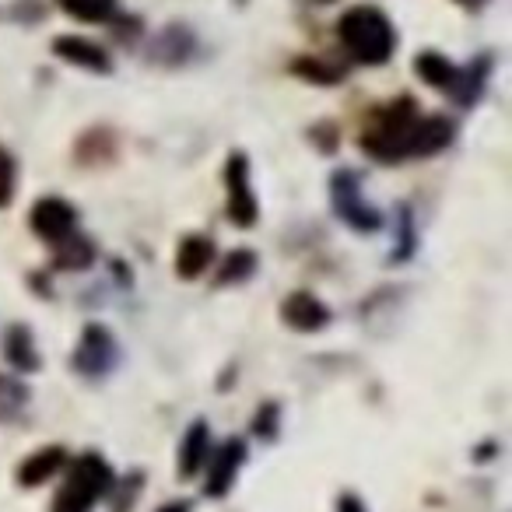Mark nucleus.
I'll use <instances>...</instances> for the list:
<instances>
[{
  "label": "nucleus",
  "mask_w": 512,
  "mask_h": 512,
  "mask_svg": "<svg viewBox=\"0 0 512 512\" xmlns=\"http://www.w3.org/2000/svg\"><path fill=\"white\" fill-rule=\"evenodd\" d=\"M337 39H341L344 53L365 67L386 64L397 50L393 22L372 4H358V8L344 11L341 22H337Z\"/></svg>",
  "instance_id": "nucleus-1"
},
{
  "label": "nucleus",
  "mask_w": 512,
  "mask_h": 512,
  "mask_svg": "<svg viewBox=\"0 0 512 512\" xmlns=\"http://www.w3.org/2000/svg\"><path fill=\"white\" fill-rule=\"evenodd\" d=\"M113 484H116V470L106 456L81 453L78 460H67L64 484H60L50 512H92L99 502H106Z\"/></svg>",
  "instance_id": "nucleus-2"
},
{
  "label": "nucleus",
  "mask_w": 512,
  "mask_h": 512,
  "mask_svg": "<svg viewBox=\"0 0 512 512\" xmlns=\"http://www.w3.org/2000/svg\"><path fill=\"white\" fill-rule=\"evenodd\" d=\"M418 106H414L411 95H400L390 106H383L372 123L362 134L365 155L379 158V162H400V158H411V141L414 127H418Z\"/></svg>",
  "instance_id": "nucleus-3"
},
{
  "label": "nucleus",
  "mask_w": 512,
  "mask_h": 512,
  "mask_svg": "<svg viewBox=\"0 0 512 512\" xmlns=\"http://www.w3.org/2000/svg\"><path fill=\"white\" fill-rule=\"evenodd\" d=\"M330 204H334L337 218L348 228H355L358 235H372L383 228V214L376 204L365 200V186H362V172L355 169H337L330 176Z\"/></svg>",
  "instance_id": "nucleus-4"
},
{
  "label": "nucleus",
  "mask_w": 512,
  "mask_h": 512,
  "mask_svg": "<svg viewBox=\"0 0 512 512\" xmlns=\"http://www.w3.org/2000/svg\"><path fill=\"white\" fill-rule=\"evenodd\" d=\"M71 365L88 383H99V379L113 376V369L120 365V344H116L113 330L102 327V323H88L81 330L78 344H74Z\"/></svg>",
  "instance_id": "nucleus-5"
},
{
  "label": "nucleus",
  "mask_w": 512,
  "mask_h": 512,
  "mask_svg": "<svg viewBox=\"0 0 512 512\" xmlns=\"http://www.w3.org/2000/svg\"><path fill=\"white\" fill-rule=\"evenodd\" d=\"M225 190H228V204L225 214L235 228H253L260 218V204H256V193L249 186V158L242 151H232L225 162Z\"/></svg>",
  "instance_id": "nucleus-6"
},
{
  "label": "nucleus",
  "mask_w": 512,
  "mask_h": 512,
  "mask_svg": "<svg viewBox=\"0 0 512 512\" xmlns=\"http://www.w3.org/2000/svg\"><path fill=\"white\" fill-rule=\"evenodd\" d=\"M246 456H249L246 439H228L218 453L207 456V463H204V495L207 498H225L228 491H232V484H235V477H239Z\"/></svg>",
  "instance_id": "nucleus-7"
},
{
  "label": "nucleus",
  "mask_w": 512,
  "mask_h": 512,
  "mask_svg": "<svg viewBox=\"0 0 512 512\" xmlns=\"http://www.w3.org/2000/svg\"><path fill=\"white\" fill-rule=\"evenodd\" d=\"M29 225H32V232L43 235L53 246V242H60L64 235L78 232V207L64 197H43L32 204Z\"/></svg>",
  "instance_id": "nucleus-8"
},
{
  "label": "nucleus",
  "mask_w": 512,
  "mask_h": 512,
  "mask_svg": "<svg viewBox=\"0 0 512 512\" xmlns=\"http://www.w3.org/2000/svg\"><path fill=\"white\" fill-rule=\"evenodd\" d=\"M281 320L285 327L299 330V334H316V330H327L334 313H330L327 302H320L313 292H292L281 302Z\"/></svg>",
  "instance_id": "nucleus-9"
},
{
  "label": "nucleus",
  "mask_w": 512,
  "mask_h": 512,
  "mask_svg": "<svg viewBox=\"0 0 512 512\" xmlns=\"http://www.w3.org/2000/svg\"><path fill=\"white\" fill-rule=\"evenodd\" d=\"M197 53V36L186 25H165L148 43V60L158 67H183Z\"/></svg>",
  "instance_id": "nucleus-10"
},
{
  "label": "nucleus",
  "mask_w": 512,
  "mask_h": 512,
  "mask_svg": "<svg viewBox=\"0 0 512 512\" xmlns=\"http://www.w3.org/2000/svg\"><path fill=\"white\" fill-rule=\"evenodd\" d=\"M53 57L71 67H85V71H92V74L113 71V57H109L99 43H92V39H85V36H57L53 39Z\"/></svg>",
  "instance_id": "nucleus-11"
},
{
  "label": "nucleus",
  "mask_w": 512,
  "mask_h": 512,
  "mask_svg": "<svg viewBox=\"0 0 512 512\" xmlns=\"http://www.w3.org/2000/svg\"><path fill=\"white\" fill-rule=\"evenodd\" d=\"M67 460H71V456H67L64 446L36 449V453L25 456V460L18 463V484H22V488H39V484H46L57 474H64Z\"/></svg>",
  "instance_id": "nucleus-12"
},
{
  "label": "nucleus",
  "mask_w": 512,
  "mask_h": 512,
  "mask_svg": "<svg viewBox=\"0 0 512 512\" xmlns=\"http://www.w3.org/2000/svg\"><path fill=\"white\" fill-rule=\"evenodd\" d=\"M207 456H211V425L204 418H197L183 435V446H179V477L193 481V477L204 470Z\"/></svg>",
  "instance_id": "nucleus-13"
},
{
  "label": "nucleus",
  "mask_w": 512,
  "mask_h": 512,
  "mask_svg": "<svg viewBox=\"0 0 512 512\" xmlns=\"http://www.w3.org/2000/svg\"><path fill=\"white\" fill-rule=\"evenodd\" d=\"M214 264V239L211 235H186L183 242H179L176 249V274L183 281H197L204 271H211Z\"/></svg>",
  "instance_id": "nucleus-14"
},
{
  "label": "nucleus",
  "mask_w": 512,
  "mask_h": 512,
  "mask_svg": "<svg viewBox=\"0 0 512 512\" xmlns=\"http://www.w3.org/2000/svg\"><path fill=\"white\" fill-rule=\"evenodd\" d=\"M0 348H4V358H8V365L15 372H36L39 365H43L36 337H32V330L25 327V323H11V327L4 330V337H0Z\"/></svg>",
  "instance_id": "nucleus-15"
},
{
  "label": "nucleus",
  "mask_w": 512,
  "mask_h": 512,
  "mask_svg": "<svg viewBox=\"0 0 512 512\" xmlns=\"http://www.w3.org/2000/svg\"><path fill=\"white\" fill-rule=\"evenodd\" d=\"M453 144V123L446 116H421L418 127H414V141H411V158H428L439 155Z\"/></svg>",
  "instance_id": "nucleus-16"
},
{
  "label": "nucleus",
  "mask_w": 512,
  "mask_h": 512,
  "mask_svg": "<svg viewBox=\"0 0 512 512\" xmlns=\"http://www.w3.org/2000/svg\"><path fill=\"white\" fill-rule=\"evenodd\" d=\"M32 390L11 372H0V425H18L29 411Z\"/></svg>",
  "instance_id": "nucleus-17"
},
{
  "label": "nucleus",
  "mask_w": 512,
  "mask_h": 512,
  "mask_svg": "<svg viewBox=\"0 0 512 512\" xmlns=\"http://www.w3.org/2000/svg\"><path fill=\"white\" fill-rule=\"evenodd\" d=\"M53 249H57L53 264L64 267V271H85V267L95 260V246L78 232H71V235H64L60 242H53Z\"/></svg>",
  "instance_id": "nucleus-18"
},
{
  "label": "nucleus",
  "mask_w": 512,
  "mask_h": 512,
  "mask_svg": "<svg viewBox=\"0 0 512 512\" xmlns=\"http://www.w3.org/2000/svg\"><path fill=\"white\" fill-rule=\"evenodd\" d=\"M414 71H418V78L425 81V85L442 88V92H446V88H453L456 71H460V67H453V60L442 57V53L425 50V53H418V60H414Z\"/></svg>",
  "instance_id": "nucleus-19"
},
{
  "label": "nucleus",
  "mask_w": 512,
  "mask_h": 512,
  "mask_svg": "<svg viewBox=\"0 0 512 512\" xmlns=\"http://www.w3.org/2000/svg\"><path fill=\"white\" fill-rule=\"evenodd\" d=\"M256 267H260V260H256L253 249H232V253L221 260L218 274H214V285L228 288V285H242V281H249L256 274Z\"/></svg>",
  "instance_id": "nucleus-20"
},
{
  "label": "nucleus",
  "mask_w": 512,
  "mask_h": 512,
  "mask_svg": "<svg viewBox=\"0 0 512 512\" xmlns=\"http://www.w3.org/2000/svg\"><path fill=\"white\" fill-rule=\"evenodd\" d=\"M488 67H491L488 57H477L470 67L456 71V81H453V88H449V92H453L456 99H460V106H474V102H477V95H481L484 81H488Z\"/></svg>",
  "instance_id": "nucleus-21"
},
{
  "label": "nucleus",
  "mask_w": 512,
  "mask_h": 512,
  "mask_svg": "<svg viewBox=\"0 0 512 512\" xmlns=\"http://www.w3.org/2000/svg\"><path fill=\"white\" fill-rule=\"evenodd\" d=\"M71 18L88 25H106L116 15V0H57Z\"/></svg>",
  "instance_id": "nucleus-22"
},
{
  "label": "nucleus",
  "mask_w": 512,
  "mask_h": 512,
  "mask_svg": "<svg viewBox=\"0 0 512 512\" xmlns=\"http://www.w3.org/2000/svg\"><path fill=\"white\" fill-rule=\"evenodd\" d=\"M414 249H418V228H414V214L411 207H397V249H393V264L397 260H411Z\"/></svg>",
  "instance_id": "nucleus-23"
},
{
  "label": "nucleus",
  "mask_w": 512,
  "mask_h": 512,
  "mask_svg": "<svg viewBox=\"0 0 512 512\" xmlns=\"http://www.w3.org/2000/svg\"><path fill=\"white\" fill-rule=\"evenodd\" d=\"M74 155H78V162L85 165L88 155H95L92 162H99V158H113L116 155V141L109 130H88L85 137L78 141V148H74Z\"/></svg>",
  "instance_id": "nucleus-24"
},
{
  "label": "nucleus",
  "mask_w": 512,
  "mask_h": 512,
  "mask_svg": "<svg viewBox=\"0 0 512 512\" xmlns=\"http://www.w3.org/2000/svg\"><path fill=\"white\" fill-rule=\"evenodd\" d=\"M292 74H299V78L309 81V85H337V81H341V71H337V67L323 64V60H313V57L295 60Z\"/></svg>",
  "instance_id": "nucleus-25"
},
{
  "label": "nucleus",
  "mask_w": 512,
  "mask_h": 512,
  "mask_svg": "<svg viewBox=\"0 0 512 512\" xmlns=\"http://www.w3.org/2000/svg\"><path fill=\"white\" fill-rule=\"evenodd\" d=\"M278 432H281V407L271 400V404H264L260 411H256L253 435H256V439H264V442H274V439H278Z\"/></svg>",
  "instance_id": "nucleus-26"
},
{
  "label": "nucleus",
  "mask_w": 512,
  "mask_h": 512,
  "mask_svg": "<svg viewBox=\"0 0 512 512\" xmlns=\"http://www.w3.org/2000/svg\"><path fill=\"white\" fill-rule=\"evenodd\" d=\"M144 488V477L141 474H130V477H120V481L113 484V512H130V505L137 502V491Z\"/></svg>",
  "instance_id": "nucleus-27"
},
{
  "label": "nucleus",
  "mask_w": 512,
  "mask_h": 512,
  "mask_svg": "<svg viewBox=\"0 0 512 512\" xmlns=\"http://www.w3.org/2000/svg\"><path fill=\"white\" fill-rule=\"evenodd\" d=\"M15 186H18V165L8 148H0V207H8L15 200Z\"/></svg>",
  "instance_id": "nucleus-28"
},
{
  "label": "nucleus",
  "mask_w": 512,
  "mask_h": 512,
  "mask_svg": "<svg viewBox=\"0 0 512 512\" xmlns=\"http://www.w3.org/2000/svg\"><path fill=\"white\" fill-rule=\"evenodd\" d=\"M337 512H369V509H365V502L355 491H344V495L337 498Z\"/></svg>",
  "instance_id": "nucleus-29"
},
{
  "label": "nucleus",
  "mask_w": 512,
  "mask_h": 512,
  "mask_svg": "<svg viewBox=\"0 0 512 512\" xmlns=\"http://www.w3.org/2000/svg\"><path fill=\"white\" fill-rule=\"evenodd\" d=\"M190 509H193V502H186V498H172V502L158 505L155 512H190Z\"/></svg>",
  "instance_id": "nucleus-30"
}]
</instances>
